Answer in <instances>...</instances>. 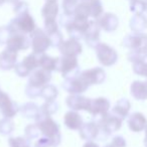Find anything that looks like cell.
<instances>
[{
    "instance_id": "27",
    "label": "cell",
    "mask_w": 147,
    "mask_h": 147,
    "mask_svg": "<svg viewBox=\"0 0 147 147\" xmlns=\"http://www.w3.org/2000/svg\"><path fill=\"white\" fill-rule=\"evenodd\" d=\"M59 105L55 100H53V101H45V102L41 105L40 112H42V113H45V114L51 116V115L55 114V113L59 111Z\"/></svg>"
},
{
    "instance_id": "20",
    "label": "cell",
    "mask_w": 147,
    "mask_h": 147,
    "mask_svg": "<svg viewBox=\"0 0 147 147\" xmlns=\"http://www.w3.org/2000/svg\"><path fill=\"white\" fill-rule=\"evenodd\" d=\"M131 96L138 101H144L147 99V82L134 81L130 87Z\"/></svg>"
},
{
    "instance_id": "31",
    "label": "cell",
    "mask_w": 147,
    "mask_h": 147,
    "mask_svg": "<svg viewBox=\"0 0 147 147\" xmlns=\"http://www.w3.org/2000/svg\"><path fill=\"white\" fill-rule=\"evenodd\" d=\"M111 144L114 147H126L127 143H126V139L123 136H121V135H116V136H114L112 138Z\"/></svg>"
},
{
    "instance_id": "14",
    "label": "cell",
    "mask_w": 147,
    "mask_h": 147,
    "mask_svg": "<svg viewBox=\"0 0 147 147\" xmlns=\"http://www.w3.org/2000/svg\"><path fill=\"white\" fill-rule=\"evenodd\" d=\"M79 134L83 140L91 141L95 140L100 136L101 130L98 123L95 121H91V122L83 123L82 127L79 129Z\"/></svg>"
},
{
    "instance_id": "4",
    "label": "cell",
    "mask_w": 147,
    "mask_h": 147,
    "mask_svg": "<svg viewBox=\"0 0 147 147\" xmlns=\"http://www.w3.org/2000/svg\"><path fill=\"white\" fill-rule=\"evenodd\" d=\"M96 57L103 67H112L118 61V53L106 43H98L95 47Z\"/></svg>"
},
{
    "instance_id": "1",
    "label": "cell",
    "mask_w": 147,
    "mask_h": 147,
    "mask_svg": "<svg viewBox=\"0 0 147 147\" xmlns=\"http://www.w3.org/2000/svg\"><path fill=\"white\" fill-rule=\"evenodd\" d=\"M51 80V73L45 69L38 67L34 69L29 75L28 83L25 88V95L29 99H35L37 97H40L41 89L45 85L49 84Z\"/></svg>"
},
{
    "instance_id": "18",
    "label": "cell",
    "mask_w": 147,
    "mask_h": 147,
    "mask_svg": "<svg viewBox=\"0 0 147 147\" xmlns=\"http://www.w3.org/2000/svg\"><path fill=\"white\" fill-rule=\"evenodd\" d=\"M17 53L6 49L0 53V69L9 71L17 65Z\"/></svg>"
},
{
    "instance_id": "32",
    "label": "cell",
    "mask_w": 147,
    "mask_h": 147,
    "mask_svg": "<svg viewBox=\"0 0 147 147\" xmlns=\"http://www.w3.org/2000/svg\"><path fill=\"white\" fill-rule=\"evenodd\" d=\"M83 147H100V146L94 140H91V141H86V143H85Z\"/></svg>"
},
{
    "instance_id": "29",
    "label": "cell",
    "mask_w": 147,
    "mask_h": 147,
    "mask_svg": "<svg viewBox=\"0 0 147 147\" xmlns=\"http://www.w3.org/2000/svg\"><path fill=\"white\" fill-rule=\"evenodd\" d=\"M8 145L9 147H31L30 141L25 136L9 137Z\"/></svg>"
},
{
    "instance_id": "12",
    "label": "cell",
    "mask_w": 147,
    "mask_h": 147,
    "mask_svg": "<svg viewBox=\"0 0 147 147\" xmlns=\"http://www.w3.org/2000/svg\"><path fill=\"white\" fill-rule=\"evenodd\" d=\"M65 104L71 110L74 111H87L90 108L91 99L83 96L82 94L69 95L65 99Z\"/></svg>"
},
{
    "instance_id": "30",
    "label": "cell",
    "mask_w": 147,
    "mask_h": 147,
    "mask_svg": "<svg viewBox=\"0 0 147 147\" xmlns=\"http://www.w3.org/2000/svg\"><path fill=\"white\" fill-rule=\"evenodd\" d=\"M59 143L45 136H40L34 143V147H57Z\"/></svg>"
},
{
    "instance_id": "26",
    "label": "cell",
    "mask_w": 147,
    "mask_h": 147,
    "mask_svg": "<svg viewBox=\"0 0 147 147\" xmlns=\"http://www.w3.org/2000/svg\"><path fill=\"white\" fill-rule=\"evenodd\" d=\"M13 130H14V122L12 121V119L3 117L0 120V134L6 136L11 134Z\"/></svg>"
},
{
    "instance_id": "36",
    "label": "cell",
    "mask_w": 147,
    "mask_h": 147,
    "mask_svg": "<svg viewBox=\"0 0 147 147\" xmlns=\"http://www.w3.org/2000/svg\"><path fill=\"white\" fill-rule=\"evenodd\" d=\"M146 147H147V145H146Z\"/></svg>"
},
{
    "instance_id": "5",
    "label": "cell",
    "mask_w": 147,
    "mask_h": 147,
    "mask_svg": "<svg viewBox=\"0 0 147 147\" xmlns=\"http://www.w3.org/2000/svg\"><path fill=\"white\" fill-rule=\"evenodd\" d=\"M39 67V55L32 53L30 55H26L20 63H17L15 65L14 71L16 75L20 78L29 77L31 73L34 69Z\"/></svg>"
},
{
    "instance_id": "23",
    "label": "cell",
    "mask_w": 147,
    "mask_h": 147,
    "mask_svg": "<svg viewBox=\"0 0 147 147\" xmlns=\"http://www.w3.org/2000/svg\"><path fill=\"white\" fill-rule=\"evenodd\" d=\"M19 112L21 113L22 117L26 119H34L40 113V108L37 106L35 103L33 102H27L25 104H23L22 106H20Z\"/></svg>"
},
{
    "instance_id": "15",
    "label": "cell",
    "mask_w": 147,
    "mask_h": 147,
    "mask_svg": "<svg viewBox=\"0 0 147 147\" xmlns=\"http://www.w3.org/2000/svg\"><path fill=\"white\" fill-rule=\"evenodd\" d=\"M127 124L132 132L138 133L147 128V119L142 113L134 112L128 117Z\"/></svg>"
},
{
    "instance_id": "11",
    "label": "cell",
    "mask_w": 147,
    "mask_h": 147,
    "mask_svg": "<svg viewBox=\"0 0 147 147\" xmlns=\"http://www.w3.org/2000/svg\"><path fill=\"white\" fill-rule=\"evenodd\" d=\"M19 109L20 106H18V104L14 102L6 93H3L0 99V113L2 114V116L12 119L19 112Z\"/></svg>"
},
{
    "instance_id": "22",
    "label": "cell",
    "mask_w": 147,
    "mask_h": 147,
    "mask_svg": "<svg viewBox=\"0 0 147 147\" xmlns=\"http://www.w3.org/2000/svg\"><path fill=\"white\" fill-rule=\"evenodd\" d=\"M131 109V103L127 99H120L117 101L115 106L112 108V113L116 116L120 117L122 120L129 116V112Z\"/></svg>"
},
{
    "instance_id": "7",
    "label": "cell",
    "mask_w": 147,
    "mask_h": 147,
    "mask_svg": "<svg viewBox=\"0 0 147 147\" xmlns=\"http://www.w3.org/2000/svg\"><path fill=\"white\" fill-rule=\"evenodd\" d=\"M61 87L69 95L83 94L90 88V86L87 84V82L81 76V73L76 76L65 78L61 84Z\"/></svg>"
},
{
    "instance_id": "33",
    "label": "cell",
    "mask_w": 147,
    "mask_h": 147,
    "mask_svg": "<svg viewBox=\"0 0 147 147\" xmlns=\"http://www.w3.org/2000/svg\"><path fill=\"white\" fill-rule=\"evenodd\" d=\"M104 147H114V146H113V145L111 144V143H109V144H106V145H105Z\"/></svg>"
},
{
    "instance_id": "17",
    "label": "cell",
    "mask_w": 147,
    "mask_h": 147,
    "mask_svg": "<svg viewBox=\"0 0 147 147\" xmlns=\"http://www.w3.org/2000/svg\"><path fill=\"white\" fill-rule=\"evenodd\" d=\"M61 55H69V57H78L82 53V45L75 38L63 41L59 47Z\"/></svg>"
},
{
    "instance_id": "2",
    "label": "cell",
    "mask_w": 147,
    "mask_h": 147,
    "mask_svg": "<svg viewBox=\"0 0 147 147\" xmlns=\"http://www.w3.org/2000/svg\"><path fill=\"white\" fill-rule=\"evenodd\" d=\"M35 124L40 130V136H45L55 140L59 144H61V134L59 125L51 118V116L40 112L38 116L35 118Z\"/></svg>"
},
{
    "instance_id": "8",
    "label": "cell",
    "mask_w": 147,
    "mask_h": 147,
    "mask_svg": "<svg viewBox=\"0 0 147 147\" xmlns=\"http://www.w3.org/2000/svg\"><path fill=\"white\" fill-rule=\"evenodd\" d=\"M110 108V101L104 97H99L96 99H91L90 108H89L88 112L93 116L94 121H97L108 114Z\"/></svg>"
},
{
    "instance_id": "3",
    "label": "cell",
    "mask_w": 147,
    "mask_h": 147,
    "mask_svg": "<svg viewBox=\"0 0 147 147\" xmlns=\"http://www.w3.org/2000/svg\"><path fill=\"white\" fill-rule=\"evenodd\" d=\"M57 71L61 74L63 78L76 76L80 74V65H79L78 57H69V55H61L57 61Z\"/></svg>"
},
{
    "instance_id": "24",
    "label": "cell",
    "mask_w": 147,
    "mask_h": 147,
    "mask_svg": "<svg viewBox=\"0 0 147 147\" xmlns=\"http://www.w3.org/2000/svg\"><path fill=\"white\" fill-rule=\"evenodd\" d=\"M57 61H59V57H51L45 53L39 55V67L51 73L53 71H57Z\"/></svg>"
},
{
    "instance_id": "21",
    "label": "cell",
    "mask_w": 147,
    "mask_h": 147,
    "mask_svg": "<svg viewBox=\"0 0 147 147\" xmlns=\"http://www.w3.org/2000/svg\"><path fill=\"white\" fill-rule=\"evenodd\" d=\"M6 43L7 49L16 53H18L19 51H25L29 47V41L23 35H15L10 37Z\"/></svg>"
},
{
    "instance_id": "10",
    "label": "cell",
    "mask_w": 147,
    "mask_h": 147,
    "mask_svg": "<svg viewBox=\"0 0 147 147\" xmlns=\"http://www.w3.org/2000/svg\"><path fill=\"white\" fill-rule=\"evenodd\" d=\"M124 45L130 49L131 53L146 55L147 36L145 34H140L138 36H129L124 40Z\"/></svg>"
},
{
    "instance_id": "28",
    "label": "cell",
    "mask_w": 147,
    "mask_h": 147,
    "mask_svg": "<svg viewBox=\"0 0 147 147\" xmlns=\"http://www.w3.org/2000/svg\"><path fill=\"white\" fill-rule=\"evenodd\" d=\"M41 133L37 125L35 124H28L24 128V136L28 139L29 141L34 140V139H38L40 137Z\"/></svg>"
},
{
    "instance_id": "19",
    "label": "cell",
    "mask_w": 147,
    "mask_h": 147,
    "mask_svg": "<svg viewBox=\"0 0 147 147\" xmlns=\"http://www.w3.org/2000/svg\"><path fill=\"white\" fill-rule=\"evenodd\" d=\"M83 123V118L78 111L69 110L63 116V124L69 130H78L82 127Z\"/></svg>"
},
{
    "instance_id": "35",
    "label": "cell",
    "mask_w": 147,
    "mask_h": 147,
    "mask_svg": "<svg viewBox=\"0 0 147 147\" xmlns=\"http://www.w3.org/2000/svg\"><path fill=\"white\" fill-rule=\"evenodd\" d=\"M144 144H145V146H146V145H147V142H146V143H144Z\"/></svg>"
},
{
    "instance_id": "13",
    "label": "cell",
    "mask_w": 147,
    "mask_h": 147,
    "mask_svg": "<svg viewBox=\"0 0 147 147\" xmlns=\"http://www.w3.org/2000/svg\"><path fill=\"white\" fill-rule=\"evenodd\" d=\"M128 59L132 63L133 71L136 75L147 78V55L130 53L128 55Z\"/></svg>"
},
{
    "instance_id": "16",
    "label": "cell",
    "mask_w": 147,
    "mask_h": 147,
    "mask_svg": "<svg viewBox=\"0 0 147 147\" xmlns=\"http://www.w3.org/2000/svg\"><path fill=\"white\" fill-rule=\"evenodd\" d=\"M51 45V40L43 34L42 32H37L34 34L31 41V47L32 51L36 55H42L47 51V49Z\"/></svg>"
},
{
    "instance_id": "6",
    "label": "cell",
    "mask_w": 147,
    "mask_h": 147,
    "mask_svg": "<svg viewBox=\"0 0 147 147\" xmlns=\"http://www.w3.org/2000/svg\"><path fill=\"white\" fill-rule=\"evenodd\" d=\"M122 121L123 120L120 117L116 116L113 113H108L107 115L103 116L102 118L95 121V122L98 123L101 133L105 134L106 136H109L112 133L120 130V128L122 127Z\"/></svg>"
},
{
    "instance_id": "34",
    "label": "cell",
    "mask_w": 147,
    "mask_h": 147,
    "mask_svg": "<svg viewBox=\"0 0 147 147\" xmlns=\"http://www.w3.org/2000/svg\"><path fill=\"white\" fill-rule=\"evenodd\" d=\"M3 93H4V92H3V91H2V90H1V89H0V99H1V97H2Z\"/></svg>"
},
{
    "instance_id": "9",
    "label": "cell",
    "mask_w": 147,
    "mask_h": 147,
    "mask_svg": "<svg viewBox=\"0 0 147 147\" xmlns=\"http://www.w3.org/2000/svg\"><path fill=\"white\" fill-rule=\"evenodd\" d=\"M81 76L83 77V79L86 81L89 86L101 85L106 80V71L102 67H95L81 71Z\"/></svg>"
},
{
    "instance_id": "25",
    "label": "cell",
    "mask_w": 147,
    "mask_h": 147,
    "mask_svg": "<svg viewBox=\"0 0 147 147\" xmlns=\"http://www.w3.org/2000/svg\"><path fill=\"white\" fill-rule=\"evenodd\" d=\"M59 96V90L55 85L47 84L41 89L40 97L45 101H53Z\"/></svg>"
}]
</instances>
